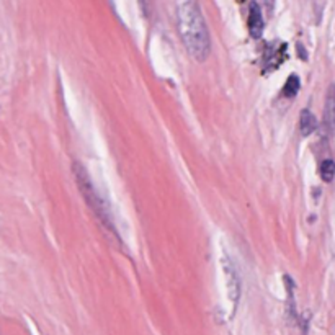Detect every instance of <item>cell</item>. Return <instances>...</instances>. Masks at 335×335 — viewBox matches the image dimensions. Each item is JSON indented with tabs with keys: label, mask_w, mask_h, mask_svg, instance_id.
Listing matches in <instances>:
<instances>
[{
	"label": "cell",
	"mask_w": 335,
	"mask_h": 335,
	"mask_svg": "<svg viewBox=\"0 0 335 335\" xmlns=\"http://www.w3.org/2000/svg\"><path fill=\"white\" fill-rule=\"evenodd\" d=\"M317 128V119L316 116L312 114L309 110H303L301 112V116H299V129H301V134L303 136H309L316 131Z\"/></svg>",
	"instance_id": "obj_6"
},
{
	"label": "cell",
	"mask_w": 335,
	"mask_h": 335,
	"mask_svg": "<svg viewBox=\"0 0 335 335\" xmlns=\"http://www.w3.org/2000/svg\"><path fill=\"white\" fill-rule=\"evenodd\" d=\"M223 270L226 273V283H227V293L229 299L234 304H237L239 296H240V281H239V275L235 270V265L229 259L223 260Z\"/></svg>",
	"instance_id": "obj_3"
},
{
	"label": "cell",
	"mask_w": 335,
	"mask_h": 335,
	"mask_svg": "<svg viewBox=\"0 0 335 335\" xmlns=\"http://www.w3.org/2000/svg\"><path fill=\"white\" fill-rule=\"evenodd\" d=\"M249 31L254 38H260L263 31V18H262V10L259 3L252 2L250 3V13H249Z\"/></svg>",
	"instance_id": "obj_4"
},
{
	"label": "cell",
	"mask_w": 335,
	"mask_h": 335,
	"mask_svg": "<svg viewBox=\"0 0 335 335\" xmlns=\"http://www.w3.org/2000/svg\"><path fill=\"white\" fill-rule=\"evenodd\" d=\"M299 79L296 77L294 74L293 75H289V79L286 80V84H284V87H283V93L286 97H294L296 93L299 92Z\"/></svg>",
	"instance_id": "obj_8"
},
{
	"label": "cell",
	"mask_w": 335,
	"mask_h": 335,
	"mask_svg": "<svg viewBox=\"0 0 335 335\" xmlns=\"http://www.w3.org/2000/svg\"><path fill=\"white\" fill-rule=\"evenodd\" d=\"M72 170H74V177H75L77 186H79L80 193L84 195L87 205L92 208L93 213H95L98 216V219L102 221V224H105L108 229L114 230V224H113L112 213H110V206L107 205V201L98 195V191L95 190V186H93L85 167L82 166L80 162H74Z\"/></svg>",
	"instance_id": "obj_2"
},
{
	"label": "cell",
	"mask_w": 335,
	"mask_h": 335,
	"mask_svg": "<svg viewBox=\"0 0 335 335\" xmlns=\"http://www.w3.org/2000/svg\"><path fill=\"white\" fill-rule=\"evenodd\" d=\"M175 15H177L178 33L186 51L196 61H205L210 56L211 41L200 5L196 2H180L177 3Z\"/></svg>",
	"instance_id": "obj_1"
},
{
	"label": "cell",
	"mask_w": 335,
	"mask_h": 335,
	"mask_svg": "<svg viewBox=\"0 0 335 335\" xmlns=\"http://www.w3.org/2000/svg\"><path fill=\"white\" fill-rule=\"evenodd\" d=\"M324 123L332 134H335V87H331L324 108Z\"/></svg>",
	"instance_id": "obj_5"
},
{
	"label": "cell",
	"mask_w": 335,
	"mask_h": 335,
	"mask_svg": "<svg viewBox=\"0 0 335 335\" xmlns=\"http://www.w3.org/2000/svg\"><path fill=\"white\" fill-rule=\"evenodd\" d=\"M321 177L324 182H332L335 177V162L327 159L321 164Z\"/></svg>",
	"instance_id": "obj_7"
}]
</instances>
